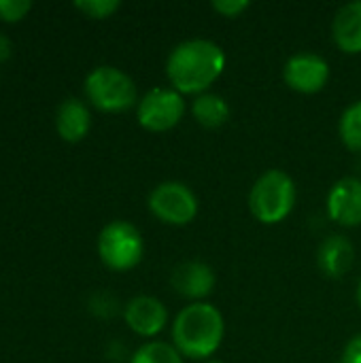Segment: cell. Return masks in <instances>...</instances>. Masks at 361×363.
<instances>
[{"mask_svg": "<svg viewBox=\"0 0 361 363\" xmlns=\"http://www.w3.org/2000/svg\"><path fill=\"white\" fill-rule=\"evenodd\" d=\"M226 51L209 38H189L172 47L166 60L170 87L183 96L206 94L226 70Z\"/></svg>", "mask_w": 361, "mask_h": 363, "instance_id": "6da1fadb", "label": "cell"}, {"mask_svg": "<svg viewBox=\"0 0 361 363\" xmlns=\"http://www.w3.org/2000/svg\"><path fill=\"white\" fill-rule=\"evenodd\" d=\"M226 338V319L209 302H191L179 311L172 321V347L183 359L202 362L221 349Z\"/></svg>", "mask_w": 361, "mask_h": 363, "instance_id": "7a4b0ae2", "label": "cell"}, {"mask_svg": "<svg viewBox=\"0 0 361 363\" xmlns=\"http://www.w3.org/2000/svg\"><path fill=\"white\" fill-rule=\"evenodd\" d=\"M296 181L281 168L266 170L249 191V211L264 225L283 223L296 206Z\"/></svg>", "mask_w": 361, "mask_h": 363, "instance_id": "3957f363", "label": "cell"}, {"mask_svg": "<svg viewBox=\"0 0 361 363\" xmlns=\"http://www.w3.org/2000/svg\"><path fill=\"white\" fill-rule=\"evenodd\" d=\"M87 100L104 113H121L138 104L134 79L115 66H96L83 83Z\"/></svg>", "mask_w": 361, "mask_h": 363, "instance_id": "277c9868", "label": "cell"}, {"mask_svg": "<svg viewBox=\"0 0 361 363\" xmlns=\"http://www.w3.org/2000/svg\"><path fill=\"white\" fill-rule=\"evenodd\" d=\"M143 234L130 221H111L98 234L100 262L115 272H128L136 268L143 259Z\"/></svg>", "mask_w": 361, "mask_h": 363, "instance_id": "5b68a950", "label": "cell"}, {"mask_svg": "<svg viewBox=\"0 0 361 363\" xmlns=\"http://www.w3.org/2000/svg\"><path fill=\"white\" fill-rule=\"evenodd\" d=\"M147 206L157 221L172 228L189 225L200 208L194 189L181 181H164L155 185L149 194Z\"/></svg>", "mask_w": 361, "mask_h": 363, "instance_id": "8992f818", "label": "cell"}, {"mask_svg": "<svg viewBox=\"0 0 361 363\" xmlns=\"http://www.w3.org/2000/svg\"><path fill=\"white\" fill-rule=\"evenodd\" d=\"M187 113L185 96L172 87L149 89L136 104V119L147 132H168L177 128Z\"/></svg>", "mask_w": 361, "mask_h": 363, "instance_id": "52a82bcc", "label": "cell"}, {"mask_svg": "<svg viewBox=\"0 0 361 363\" xmlns=\"http://www.w3.org/2000/svg\"><path fill=\"white\" fill-rule=\"evenodd\" d=\"M283 81L298 94H319L330 81V64L323 55L313 51L294 53L283 66Z\"/></svg>", "mask_w": 361, "mask_h": 363, "instance_id": "ba28073f", "label": "cell"}, {"mask_svg": "<svg viewBox=\"0 0 361 363\" xmlns=\"http://www.w3.org/2000/svg\"><path fill=\"white\" fill-rule=\"evenodd\" d=\"M328 217L343 228L361 225V179H338L326 196Z\"/></svg>", "mask_w": 361, "mask_h": 363, "instance_id": "9c48e42d", "label": "cell"}, {"mask_svg": "<svg viewBox=\"0 0 361 363\" xmlns=\"http://www.w3.org/2000/svg\"><path fill=\"white\" fill-rule=\"evenodd\" d=\"M126 325L140 338H155L168 323V308L153 296H136L123 308Z\"/></svg>", "mask_w": 361, "mask_h": 363, "instance_id": "30bf717a", "label": "cell"}, {"mask_svg": "<svg viewBox=\"0 0 361 363\" xmlns=\"http://www.w3.org/2000/svg\"><path fill=\"white\" fill-rule=\"evenodd\" d=\"M172 289L191 302H204L217 285L215 270L204 262H183L170 274Z\"/></svg>", "mask_w": 361, "mask_h": 363, "instance_id": "8fae6325", "label": "cell"}, {"mask_svg": "<svg viewBox=\"0 0 361 363\" xmlns=\"http://www.w3.org/2000/svg\"><path fill=\"white\" fill-rule=\"evenodd\" d=\"M355 262V247L340 234L328 236L317 249V266L328 279H343Z\"/></svg>", "mask_w": 361, "mask_h": 363, "instance_id": "7c38bea8", "label": "cell"}, {"mask_svg": "<svg viewBox=\"0 0 361 363\" xmlns=\"http://www.w3.org/2000/svg\"><path fill=\"white\" fill-rule=\"evenodd\" d=\"M332 38L347 55L361 53V0L343 4L332 21Z\"/></svg>", "mask_w": 361, "mask_h": 363, "instance_id": "4fadbf2b", "label": "cell"}, {"mask_svg": "<svg viewBox=\"0 0 361 363\" xmlns=\"http://www.w3.org/2000/svg\"><path fill=\"white\" fill-rule=\"evenodd\" d=\"M91 128V113L79 98H66L55 111V130L66 143H79Z\"/></svg>", "mask_w": 361, "mask_h": 363, "instance_id": "5bb4252c", "label": "cell"}, {"mask_svg": "<svg viewBox=\"0 0 361 363\" xmlns=\"http://www.w3.org/2000/svg\"><path fill=\"white\" fill-rule=\"evenodd\" d=\"M191 117L198 125L206 130H217L228 123L230 119V104L223 96L206 91L194 98L191 102Z\"/></svg>", "mask_w": 361, "mask_h": 363, "instance_id": "9a60e30c", "label": "cell"}, {"mask_svg": "<svg viewBox=\"0 0 361 363\" xmlns=\"http://www.w3.org/2000/svg\"><path fill=\"white\" fill-rule=\"evenodd\" d=\"M338 134L349 151L361 153V98L343 111L338 121Z\"/></svg>", "mask_w": 361, "mask_h": 363, "instance_id": "2e32d148", "label": "cell"}, {"mask_svg": "<svg viewBox=\"0 0 361 363\" xmlns=\"http://www.w3.org/2000/svg\"><path fill=\"white\" fill-rule=\"evenodd\" d=\"M130 363H185L183 355L172 347V342L151 340L134 351Z\"/></svg>", "mask_w": 361, "mask_h": 363, "instance_id": "e0dca14e", "label": "cell"}, {"mask_svg": "<svg viewBox=\"0 0 361 363\" xmlns=\"http://www.w3.org/2000/svg\"><path fill=\"white\" fill-rule=\"evenodd\" d=\"M119 6H121L119 0H77L74 2V9L91 19H106L113 13H117Z\"/></svg>", "mask_w": 361, "mask_h": 363, "instance_id": "ac0fdd59", "label": "cell"}, {"mask_svg": "<svg viewBox=\"0 0 361 363\" xmlns=\"http://www.w3.org/2000/svg\"><path fill=\"white\" fill-rule=\"evenodd\" d=\"M30 9H32L30 0H0V19L19 21Z\"/></svg>", "mask_w": 361, "mask_h": 363, "instance_id": "d6986e66", "label": "cell"}, {"mask_svg": "<svg viewBox=\"0 0 361 363\" xmlns=\"http://www.w3.org/2000/svg\"><path fill=\"white\" fill-rule=\"evenodd\" d=\"M211 6H213L221 17L234 19V17H240V15L251 6V2H249V0H213Z\"/></svg>", "mask_w": 361, "mask_h": 363, "instance_id": "ffe728a7", "label": "cell"}, {"mask_svg": "<svg viewBox=\"0 0 361 363\" xmlns=\"http://www.w3.org/2000/svg\"><path fill=\"white\" fill-rule=\"evenodd\" d=\"M338 363H361V332L347 342Z\"/></svg>", "mask_w": 361, "mask_h": 363, "instance_id": "44dd1931", "label": "cell"}, {"mask_svg": "<svg viewBox=\"0 0 361 363\" xmlns=\"http://www.w3.org/2000/svg\"><path fill=\"white\" fill-rule=\"evenodd\" d=\"M11 55V40L0 32V62H4Z\"/></svg>", "mask_w": 361, "mask_h": 363, "instance_id": "7402d4cb", "label": "cell"}, {"mask_svg": "<svg viewBox=\"0 0 361 363\" xmlns=\"http://www.w3.org/2000/svg\"><path fill=\"white\" fill-rule=\"evenodd\" d=\"M355 300H357V306H360L361 311V281L360 285H357V291H355Z\"/></svg>", "mask_w": 361, "mask_h": 363, "instance_id": "603a6c76", "label": "cell"}, {"mask_svg": "<svg viewBox=\"0 0 361 363\" xmlns=\"http://www.w3.org/2000/svg\"><path fill=\"white\" fill-rule=\"evenodd\" d=\"M206 363H221V362H217V359H211V362H206Z\"/></svg>", "mask_w": 361, "mask_h": 363, "instance_id": "cb8c5ba5", "label": "cell"}]
</instances>
